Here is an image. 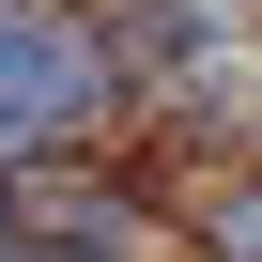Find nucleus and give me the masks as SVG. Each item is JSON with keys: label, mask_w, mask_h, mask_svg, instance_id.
Wrapping results in <instances>:
<instances>
[{"label": "nucleus", "mask_w": 262, "mask_h": 262, "mask_svg": "<svg viewBox=\"0 0 262 262\" xmlns=\"http://www.w3.org/2000/svg\"><path fill=\"white\" fill-rule=\"evenodd\" d=\"M108 47L93 16H62V0H0V185L31 170V139H62V123H108Z\"/></svg>", "instance_id": "f257e3e1"}, {"label": "nucleus", "mask_w": 262, "mask_h": 262, "mask_svg": "<svg viewBox=\"0 0 262 262\" xmlns=\"http://www.w3.org/2000/svg\"><path fill=\"white\" fill-rule=\"evenodd\" d=\"M16 216H31V231H62L77 262H139V247H155V216H139V201H108V185H62V170H16Z\"/></svg>", "instance_id": "f03ea898"}, {"label": "nucleus", "mask_w": 262, "mask_h": 262, "mask_svg": "<svg viewBox=\"0 0 262 262\" xmlns=\"http://www.w3.org/2000/svg\"><path fill=\"white\" fill-rule=\"evenodd\" d=\"M201 247H231V262H262V185H231V201L201 216Z\"/></svg>", "instance_id": "7ed1b4c3"}, {"label": "nucleus", "mask_w": 262, "mask_h": 262, "mask_svg": "<svg viewBox=\"0 0 262 262\" xmlns=\"http://www.w3.org/2000/svg\"><path fill=\"white\" fill-rule=\"evenodd\" d=\"M0 262H16V247H0Z\"/></svg>", "instance_id": "20e7f679"}]
</instances>
